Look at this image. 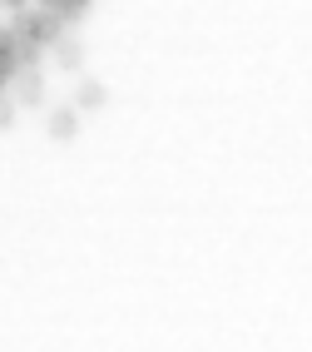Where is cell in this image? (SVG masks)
<instances>
[{
	"label": "cell",
	"instance_id": "cell-1",
	"mask_svg": "<svg viewBox=\"0 0 312 352\" xmlns=\"http://www.w3.org/2000/svg\"><path fill=\"white\" fill-rule=\"evenodd\" d=\"M10 30L20 35V40H30V45H40V50H50V45L69 30V20L60 15V10H40V6H25V10H15L10 15Z\"/></svg>",
	"mask_w": 312,
	"mask_h": 352
},
{
	"label": "cell",
	"instance_id": "cell-2",
	"mask_svg": "<svg viewBox=\"0 0 312 352\" xmlns=\"http://www.w3.org/2000/svg\"><path fill=\"white\" fill-rule=\"evenodd\" d=\"M45 134H50L55 144H69V139L80 134V109L75 104H55L50 114H45Z\"/></svg>",
	"mask_w": 312,
	"mask_h": 352
},
{
	"label": "cell",
	"instance_id": "cell-3",
	"mask_svg": "<svg viewBox=\"0 0 312 352\" xmlns=\"http://www.w3.org/2000/svg\"><path fill=\"white\" fill-rule=\"evenodd\" d=\"M50 55H55V65L65 69V75H80V69H85V40H75V35H60L55 45H50Z\"/></svg>",
	"mask_w": 312,
	"mask_h": 352
},
{
	"label": "cell",
	"instance_id": "cell-4",
	"mask_svg": "<svg viewBox=\"0 0 312 352\" xmlns=\"http://www.w3.org/2000/svg\"><path fill=\"white\" fill-rule=\"evenodd\" d=\"M10 100L15 104H45V75H40V69H20V75H15V85H10Z\"/></svg>",
	"mask_w": 312,
	"mask_h": 352
},
{
	"label": "cell",
	"instance_id": "cell-5",
	"mask_svg": "<svg viewBox=\"0 0 312 352\" xmlns=\"http://www.w3.org/2000/svg\"><path fill=\"white\" fill-rule=\"evenodd\" d=\"M69 104H75L80 114H100L109 104V89L100 80H80V89H75V100H69Z\"/></svg>",
	"mask_w": 312,
	"mask_h": 352
},
{
	"label": "cell",
	"instance_id": "cell-6",
	"mask_svg": "<svg viewBox=\"0 0 312 352\" xmlns=\"http://www.w3.org/2000/svg\"><path fill=\"white\" fill-rule=\"evenodd\" d=\"M89 6H94V0H60L55 10H60V15L69 20V25H75V20H85V15H89Z\"/></svg>",
	"mask_w": 312,
	"mask_h": 352
},
{
	"label": "cell",
	"instance_id": "cell-7",
	"mask_svg": "<svg viewBox=\"0 0 312 352\" xmlns=\"http://www.w3.org/2000/svg\"><path fill=\"white\" fill-rule=\"evenodd\" d=\"M15 114H20V104L10 100V89H5V95H0V129H10V124H15Z\"/></svg>",
	"mask_w": 312,
	"mask_h": 352
},
{
	"label": "cell",
	"instance_id": "cell-8",
	"mask_svg": "<svg viewBox=\"0 0 312 352\" xmlns=\"http://www.w3.org/2000/svg\"><path fill=\"white\" fill-rule=\"evenodd\" d=\"M0 6H5V10L15 15V10H25V6H30V0H0Z\"/></svg>",
	"mask_w": 312,
	"mask_h": 352
},
{
	"label": "cell",
	"instance_id": "cell-9",
	"mask_svg": "<svg viewBox=\"0 0 312 352\" xmlns=\"http://www.w3.org/2000/svg\"><path fill=\"white\" fill-rule=\"evenodd\" d=\"M30 6H40V10H55V6H60V0H30Z\"/></svg>",
	"mask_w": 312,
	"mask_h": 352
}]
</instances>
